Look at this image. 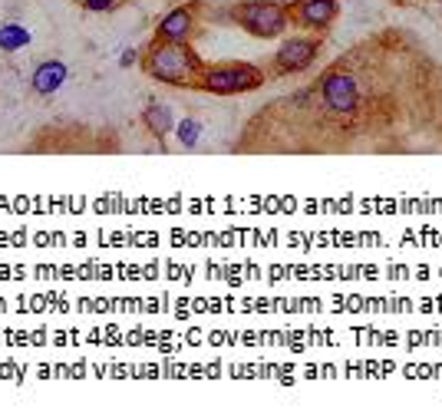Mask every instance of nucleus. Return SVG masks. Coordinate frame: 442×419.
Wrapping results in <instances>:
<instances>
[{"mask_svg":"<svg viewBox=\"0 0 442 419\" xmlns=\"http://www.w3.org/2000/svg\"><path fill=\"white\" fill-rule=\"evenodd\" d=\"M238 30L251 33L258 40H277L290 30L288 7L281 0H238L225 14Z\"/></svg>","mask_w":442,"mask_h":419,"instance_id":"3","label":"nucleus"},{"mask_svg":"<svg viewBox=\"0 0 442 419\" xmlns=\"http://www.w3.org/2000/svg\"><path fill=\"white\" fill-rule=\"evenodd\" d=\"M66 76H70V66H66L63 60H43L37 70H33L30 86H33L37 96H53L57 90H63Z\"/></svg>","mask_w":442,"mask_h":419,"instance_id":"8","label":"nucleus"},{"mask_svg":"<svg viewBox=\"0 0 442 419\" xmlns=\"http://www.w3.org/2000/svg\"><path fill=\"white\" fill-rule=\"evenodd\" d=\"M317 90L323 96V106L334 116H353L360 109V83L350 70L343 66H330L327 73L317 79Z\"/></svg>","mask_w":442,"mask_h":419,"instance_id":"5","label":"nucleus"},{"mask_svg":"<svg viewBox=\"0 0 442 419\" xmlns=\"http://www.w3.org/2000/svg\"><path fill=\"white\" fill-rule=\"evenodd\" d=\"M321 46H323V33L284 37V40H281V46L274 50V57H271V63H268V70H264V73L274 76V79L304 73L307 66L321 57Z\"/></svg>","mask_w":442,"mask_h":419,"instance_id":"4","label":"nucleus"},{"mask_svg":"<svg viewBox=\"0 0 442 419\" xmlns=\"http://www.w3.org/2000/svg\"><path fill=\"white\" fill-rule=\"evenodd\" d=\"M142 73L152 76L155 83L165 86H179V90H192L195 86V73H199L205 60L192 43H165V40H149V46L139 57Z\"/></svg>","mask_w":442,"mask_h":419,"instance_id":"1","label":"nucleus"},{"mask_svg":"<svg viewBox=\"0 0 442 419\" xmlns=\"http://www.w3.org/2000/svg\"><path fill=\"white\" fill-rule=\"evenodd\" d=\"M79 7L90 10V14H109V10L119 7V0H79Z\"/></svg>","mask_w":442,"mask_h":419,"instance_id":"12","label":"nucleus"},{"mask_svg":"<svg viewBox=\"0 0 442 419\" xmlns=\"http://www.w3.org/2000/svg\"><path fill=\"white\" fill-rule=\"evenodd\" d=\"M175 135H179V146L182 149H195L201 139V122L195 116H185V119L175 122Z\"/></svg>","mask_w":442,"mask_h":419,"instance_id":"11","label":"nucleus"},{"mask_svg":"<svg viewBox=\"0 0 442 419\" xmlns=\"http://www.w3.org/2000/svg\"><path fill=\"white\" fill-rule=\"evenodd\" d=\"M30 30L23 27V23H14V20H7V23H0V50L3 53H17V50H27L30 46Z\"/></svg>","mask_w":442,"mask_h":419,"instance_id":"10","label":"nucleus"},{"mask_svg":"<svg viewBox=\"0 0 442 419\" xmlns=\"http://www.w3.org/2000/svg\"><path fill=\"white\" fill-rule=\"evenodd\" d=\"M284 7H288L290 27L323 33V37L340 17V0H288Z\"/></svg>","mask_w":442,"mask_h":419,"instance_id":"6","label":"nucleus"},{"mask_svg":"<svg viewBox=\"0 0 442 419\" xmlns=\"http://www.w3.org/2000/svg\"><path fill=\"white\" fill-rule=\"evenodd\" d=\"M268 83V73L244 60H225V63H205L195 73V86L208 96H244L254 92Z\"/></svg>","mask_w":442,"mask_h":419,"instance_id":"2","label":"nucleus"},{"mask_svg":"<svg viewBox=\"0 0 442 419\" xmlns=\"http://www.w3.org/2000/svg\"><path fill=\"white\" fill-rule=\"evenodd\" d=\"M139 63V50H125L119 57V66H136Z\"/></svg>","mask_w":442,"mask_h":419,"instance_id":"13","label":"nucleus"},{"mask_svg":"<svg viewBox=\"0 0 442 419\" xmlns=\"http://www.w3.org/2000/svg\"><path fill=\"white\" fill-rule=\"evenodd\" d=\"M199 33V14L192 3H182L175 10H168L159 23H155V40H165V43H188L192 37Z\"/></svg>","mask_w":442,"mask_h":419,"instance_id":"7","label":"nucleus"},{"mask_svg":"<svg viewBox=\"0 0 442 419\" xmlns=\"http://www.w3.org/2000/svg\"><path fill=\"white\" fill-rule=\"evenodd\" d=\"M142 129L152 135V139H159V142L168 139V133H175V113H172V106L152 99V103L142 109Z\"/></svg>","mask_w":442,"mask_h":419,"instance_id":"9","label":"nucleus"}]
</instances>
